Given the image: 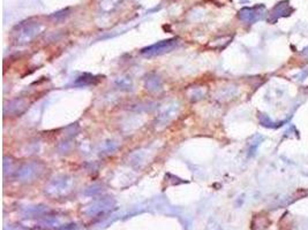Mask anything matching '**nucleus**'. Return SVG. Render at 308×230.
Segmentation results:
<instances>
[{"mask_svg":"<svg viewBox=\"0 0 308 230\" xmlns=\"http://www.w3.org/2000/svg\"><path fill=\"white\" fill-rule=\"evenodd\" d=\"M176 44L177 43L174 39L164 40V42H161V43H158V44L152 45L150 46V48L142 49V54L147 55V57H154V55L164 54V53H166V52H170Z\"/></svg>","mask_w":308,"mask_h":230,"instance_id":"nucleus-1","label":"nucleus"}]
</instances>
